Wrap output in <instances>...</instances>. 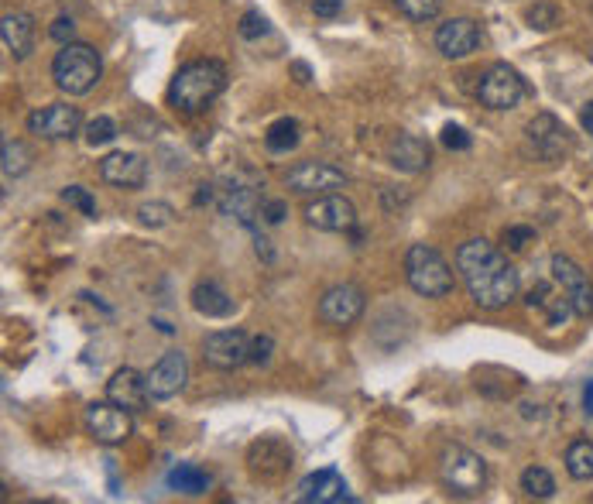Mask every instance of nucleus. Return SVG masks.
I'll use <instances>...</instances> for the list:
<instances>
[{"label":"nucleus","mask_w":593,"mask_h":504,"mask_svg":"<svg viewBox=\"0 0 593 504\" xmlns=\"http://www.w3.org/2000/svg\"><path fill=\"white\" fill-rule=\"evenodd\" d=\"M525 21L532 24V28H539V31H549V28H556V24H559V7L556 4H535V7H528V11H525Z\"/></svg>","instance_id":"obj_34"},{"label":"nucleus","mask_w":593,"mask_h":504,"mask_svg":"<svg viewBox=\"0 0 593 504\" xmlns=\"http://www.w3.org/2000/svg\"><path fill=\"white\" fill-rule=\"evenodd\" d=\"M103 76V59L93 45L86 42H69L55 52L52 59V79L62 93L69 96H86L100 83Z\"/></svg>","instance_id":"obj_3"},{"label":"nucleus","mask_w":593,"mask_h":504,"mask_svg":"<svg viewBox=\"0 0 593 504\" xmlns=\"http://www.w3.org/2000/svg\"><path fill=\"white\" fill-rule=\"evenodd\" d=\"M343 11V0H312V14L316 18H336Z\"/></svg>","instance_id":"obj_41"},{"label":"nucleus","mask_w":593,"mask_h":504,"mask_svg":"<svg viewBox=\"0 0 593 504\" xmlns=\"http://www.w3.org/2000/svg\"><path fill=\"white\" fill-rule=\"evenodd\" d=\"M532 240H535L532 227H508L504 230V244H508V251H525Z\"/></svg>","instance_id":"obj_37"},{"label":"nucleus","mask_w":593,"mask_h":504,"mask_svg":"<svg viewBox=\"0 0 593 504\" xmlns=\"http://www.w3.org/2000/svg\"><path fill=\"white\" fill-rule=\"evenodd\" d=\"M213 477L206 474L203 467H196V463H175L172 470H168V487L179 494H203L210 491Z\"/></svg>","instance_id":"obj_25"},{"label":"nucleus","mask_w":593,"mask_h":504,"mask_svg":"<svg viewBox=\"0 0 593 504\" xmlns=\"http://www.w3.org/2000/svg\"><path fill=\"white\" fill-rule=\"evenodd\" d=\"M405 278L412 292L426 295V299H443L453 292L456 278L453 268L432 244H412L405 254Z\"/></svg>","instance_id":"obj_4"},{"label":"nucleus","mask_w":593,"mask_h":504,"mask_svg":"<svg viewBox=\"0 0 593 504\" xmlns=\"http://www.w3.org/2000/svg\"><path fill=\"white\" fill-rule=\"evenodd\" d=\"M292 467H295V456L282 439H261V443H254L251 453H247V470H251V477L261 480V484H278V480L288 477Z\"/></svg>","instance_id":"obj_12"},{"label":"nucleus","mask_w":593,"mask_h":504,"mask_svg":"<svg viewBox=\"0 0 593 504\" xmlns=\"http://www.w3.org/2000/svg\"><path fill=\"white\" fill-rule=\"evenodd\" d=\"M549 271H552V278L563 285V292L570 295L576 316L587 319L593 312V282H590L587 271H583L573 258H566V254H552Z\"/></svg>","instance_id":"obj_15"},{"label":"nucleus","mask_w":593,"mask_h":504,"mask_svg":"<svg viewBox=\"0 0 593 504\" xmlns=\"http://www.w3.org/2000/svg\"><path fill=\"white\" fill-rule=\"evenodd\" d=\"M192 309H196L199 316H206V319H227L230 312L237 309V302L230 299L227 292H223L220 282L206 278V282H196V288H192Z\"/></svg>","instance_id":"obj_24"},{"label":"nucleus","mask_w":593,"mask_h":504,"mask_svg":"<svg viewBox=\"0 0 593 504\" xmlns=\"http://www.w3.org/2000/svg\"><path fill=\"white\" fill-rule=\"evenodd\" d=\"M288 69H292V76H295V83H302V86H306V83H309V79H312V69L306 66V62H292V66H288Z\"/></svg>","instance_id":"obj_42"},{"label":"nucleus","mask_w":593,"mask_h":504,"mask_svg":"<svg viewBox=\"0 0 593 504\" xmlns=\"http://www.w3.org/2000/svg\"><path fill=\"white\" fill-rule=\"evenodd\" d=\"M443 144H446L450 151H467L470 144H474V138H470V134L463 131V127L446 124V127H443Z\"/></svg>","instance_id":"obj_36"},{"label":"nucleus","mask_w":593,"mask_h":504,"mask_svg":"<svg viewBox=\"0 0 593 504\" xmlns=\"http://www.w3.org/2000/svg\"><path fill=\"white\" fill-rule=\"evenodd\" d=\"M388 165L398 168L405 175H419L432 165V148L429 141H422L419 134H398L388 144Z\"/></svg>","instance_id":"obj_21"},{"label":"nucleus","mask_w":593,"mask_h":504,"mask_svg":"<svg viewBox=\"0 0 593 504\" xmlns=\"http://www.w3.org/2000/svg\"><path fill=\"white\" fill-rule=\"evenodd\" d=\"M439 477H443L446 491L456 498H477L487 487V460L467 446L450 443L439 453Z\"/></svg>","instance_id":"obj_5"},{"label":"nucleus","mask_w":593,"mask_h":504,"mask_svg":"<svg viewBox=\"0 0 593 504\" xmlns=\"http://www.w3.org/2000/svg\"><path fill=\"white\" fill-rule=\"evenodd\" d=\"M395 7L405 14L408 21H432L443 11V0H395Z\"/></svg>","instance_id":"obj_30"},{"label":"nucleus","mask_w":593,"mask_h":504,"mask_svg":"<svg viewBox=\"0 0 593 504\" xmlns=\"http://www.w3.org/2000/svg\"><path fill=\"white\" fill-rule=\"evenodd\" d=\"M203 360L216 371H237L251 360V336L244 330H213L203 336Z\"/></svg>","instance_id":"obj_11"},{"label":"nucleus","mask_w":593,"mask_h":504,"mask_svg":"<svg viewBox=\"0 0 593 504\" xmlns=\"http://www.w3.org/2000/svg\"><path fill=\"white\" fill-rule=\"evenodd\" d=\"M295 501L302 504H340L350 501L347 494V480L336 470H316V474L302 477L299 491H295Z\"/></svg>","instance_id":"obj_20"},{"label":"nucleus","mask_w":593,"mask_h":504,"mask_svg":"<svg viewBox=\"0 0 593 504\" xmlns=\"http://www.w3.org/2000/svg\"><path fill=\"white\" fill-rule=\"evenodd\" d=\"M271 350H275V340H271L268 333L254 336V340H251V364L264 367V364H268V360H271Z\"/></svg>","instance_id":"obj_38"},{"label":"nucleus","mask_w":593,"mask_h":504,"mask_svg":"<svg viewBox=\"0 0 593 504\" xmlns=\"http://www.w3.org/2000/svg\"><path fill=\"white\" fill-rule=\"evenodd\" d=\"M302 216H306L309 227L323 230V234H350L357 227V206L343 192H326V196L309 199Z\"/></svg>","instance_id":"obj_8"},{"label":"nucleus","mask_w":593,"mask_h":504,"mask_svg":"<svg viewBox=\"0 0 593 504\" xmlns=\"http://www.w3.org/2000/svg\"><path fill=\"white\" fill-rule=\"evenodd\" d=\"M35 18L28 11H7L4 21H0V38H4V48L14 55V59H28L35 52Z\"/></svg>","instance_id":"obj_23"},{"label":"nucleus","mask_w":593,"mask_h":504,"mask_svg":"<svg viewBox=\"0 0 593 504\" xmlns=\"http://www.w3.org/2000/svg\"><path fill=\"white\" fill-rule=\"evenodd\" d=\"M285 182L288 189L302 192V196H326V192L347 186V175H343V168L330 162H299L295 168H288Z\"/></svg>","instance_id":"obj_14"},{"label":"nucleus","mask_w":593,"mask_h":504,"mask_svg":"<svg viewBox=\"0 0 593 504\" xmlns=\"http://www.w3.org/2000/svg\"><path fill=\"white\" fill-rule=\"evenodd\" d=\"M261 216H264V223H282L285 216H288V206H285V199H264V206H261Z\"/></svg>","instance_id":"obj_40"},{"label":"nucleus","mask_w":593,"mask_h":504,"mask_svg":"<svg viewBox=\"0 0 593 504\" xmlns=\"http://www.w3.org/2000/svg\"><path fill=\"white\" fill-rule=\"evenodd\" d=\"M48 35H52L59 45L76 42V21H72V18H55V21H52V28H48Z\"/></svg>","instance_id":"obj_39"},{"label":"nucleus","mask_w":593,"mask_h":504,"mask_svg":"<svg viewBox=\"0 0 593 504\" xmlns=\"http://www.w3.org/2000/svg\"><path fill=\"white\" fill-rule=\"evenodd\" d=\"M172 216H175V210L168 203H144L141 210H138V220L144 223V227H168L172 223Z\"/></svg>","instance_id":"obj_32"},{"label":"nucleus","mask_w":593,"mask_h":504,"mask_svg":"<svg viewBox=\"0 0 593 504\" xmlns=\"http://www.w3.org/2000/svg\"><path fill=\"white\" fill-rule=\"evenodd\" d=\"M583 412H587L590 419H593V378L583 384Z\"/></svg>","instance_id":"obj_43"},{"label":"nucleus","mask_w":593,"mask_h":504,"mask_svg":"<svg viewBox=\"0 0 593 504\" xmlns=\"http://www.w3.org/2000/svg\"><path fill=\"white\" fill-rule=\"evenodd\" d=\"M117 138V124L110 117H93L90 124H86V141H90V148H103V144H110Z\"/></svg>","instance_id":"obj_31"},{"label":"nucleus","mask_w":593,"mask_h":504,"mask_svg":"<svg viewBox=\"0 0 593 504\" xmlns=\"http://www.w3.org/2000/svg\"><path fill=\"white\" fill-rule=\"evenodd\" d=\"M62 203H69V206H76L79 213L83 216H96V199L90 196V192H86L83 186H69V189H62Z\"/></svg>","instance_id":"obj_35"},{"label":"nucleus","mask_w":593,"mask_h":504,"mask_svg":"<svg viewBox=\"0 0 593 504\" xmlns=\"http://www.w3.org/2000/svg\"><path fill=\"white\" fill-rule=\"evenodd\" d=\"M86 429H90V436L96 443L103 446H120L127 443V439L134 436V419L127 408H120L117 402H93L86 405V415H83Z\"/></svg>","instance_id":"obj_10"},{"label":"nucleus","mask_w":593,"mask_h":504,"mask_svg":"<svg viewBox=\"0 0 593 504\" xmlns=\"http://www.w3.org/2000/svg\"><path fill=\"white\" fill-rule=\"evenodd\" d=\"M525 138H528V148L535 151V158H542V162H549V165L563 162L573 151L570 127L556 114H535L525 127Z\"/></svg>","instance_id":"obj_7"},{"label":"nucleus","mask_w":593,"mask_h":504,"mask_svg":"<svg viewBox=\"0 0 593 504\" xmlns=\"http://www.w3.org/2000/svg\"><path fill=\"white\" fill-rule=\"evenodd\" d=\"M522 491L528 494V498L546 501V498L556 494V480H552V474L546 467H528L522 474Z\"/></svg>","instance_id":"obj_28"},{"label":"nucleus","mask_w":593,"mask_h":504,"mask_svg":"<svg viewBox=\"0 0 593 504\" xmlns=\"http://www.w3.org/2000/svg\"><path fill=\"white\" fill-rule=\"evenodd\" d=\"M364 309H367V295H364V288H357L354 282L330 285L323 292V299H319V319H323L326 326H333V330L354 326L357 319L364 316Z\"/></svg>","instance_id":"obj_9"},{"label":"nucleus","mask_w":593,"mask_h":504,"mask_svg":"<svg viewBox=\"0 0 593 504\" xmlns=\"http://www.w3.org/2000/svg\"><path fill=\"white\" fill-rule=\"evenodd\" d=\"M566 474L573 480H593V443L590 439H576L566 450Z\"/></svg>","instance_id":"obj_27"},{"label":"nucleus","mask_w":593,"mask_h":504,"mask_svg":"<svg viewBox=\"0 0 593 504\" xmlns=\"http://www.w3.org/2000/svg\"><path fill=\"white\" fill-rule=\"evenodd\" d=\"M456 271L480 309H504L518 295V271L501 247L474 237L456 247Z\"/></svg>","instance_id":"obj_1"},{"label":"nucleus","mask_w":593,"mask_h":504,"mask_svg":"<svg viewBox=\"0 0 593 504\" xmlns=\"http://www.w3.org/2000/svg\"><path fill=\"white\" fill-rule=\"evenodd\" d=\"M264 144H268V151H275V155L292 151L295 144H299V120H295V117H278L275 124L268 127V134H264Z\"/></svg>","instance_id":"obj_26"},{"label":"nucleus","mask_w":593,"mask_h":504,"mask_svg":"<svg viewBox=\"0 0 593 504\" xmlns=\"http://www.w3.org/2000/svg\"><path fill=\"white\" fill-rule=\"evenodd\" d=\"M31 168V151H28V144L24 141H11L7 138L4 141V175H24Z\"/></svg>","instance_id":"obj_29"},{"label":"nucleus","mask_w":593,"mask_h":504,"mask_svg":"<svg viewBox=\"0 0 593 504\" xmlns=\"http://www.w3.org/2000/svg\"><path fill=\"white\" fill-rule=\"evenodd\" d=\"M528 306L539 309L549 326H566V319L576 316L570 295L563 292V285H559L556 278H552V282H535V288L528 292Z\"/></svg>","instance_id":"obj_22"},{"label":"nucleus","mask_w":593,"mask_h":504,"mask_svg":"<svg viewBox=\"0 0 593 504\" xmlns=\"http://www.w3.org/2000/svg\"><path fill=\"white\" fill-rule=\"evenodd\" d=\"M79 127H83V114H79V107H72V103H48V107L35 110V114L28 117V131L45 141L76 138Z\"/></svg>","instance_id":"obj_13"},{"label":"nucleus","mask_w":593,"mask_h":504,"mask_svg":"<svg viewBox=\"0 0 593 504\" xmlns=\"http://www.w3.org/2000/svg\"><path fill=\"white\" fill-rule=\"evenodd\" d=\"M484 35H480V24L474 18H450L436 28V48L446 59H467L474 55Z\"/></svg>","instance_id":"obj_17"},{"label":"nucleus","mask_w":593,"mask_h":504,"mask_svg":"<svg viewBox=\"0 0 593 504\" xmlns=\"http://www.w3.org/2000/svg\"><path fill=\"white\" fill-rule=\"evenodd\" d=\"M186 381H189V360L182 350H168V354H162V360L148 371V391L155 402L175 398L186 388Z\"/></svg>","instance_id":"obj_16"},{"label":"nucleus","mask_w":593,"mask_h":504,"mask_svg":"<svg viewBox=\"0 0 593 504\" xmlns=\"http://www.w3.org/2000/svg\"><path fill=\"white\" fill-rule=\"evenodd\" d=\"M227 90V69L216 59H196L186 62L179 72L172 76L168 86V103L182 114H203L216 103V96Z\"/></svg>","instance_id":"obj_2"},{"label":"nucleus","mask_w":593,"mask_h":504,"mask_svg":"<svg viewBox=\"0 0 593 504\" xmlns=\"http://www.w3.org/2000/svg\"><path fill=\"white\" fill-rule=\"evenodd\" d=\"M107 398L110 402H117L120 408H127L131 415L144 412L151 402L148 374L134 371V367H120V371H114V378L107 381Z\"/></svg>","instance_id":"obj_18"},{"label":"nucleus","mask_w":593,"mask_h":504,"mask_svg":"<svg viewBox=\"0 0 593 504\" xmlns=\"http://www.w3.org/2000/svg\"><path fill=\"white\" fill-rule=\"evenodd\" d=\"M580 120H583V127H587V131L593 134V100L587 103V107H583V114H580Z\"/></svg>","instance_id":"obj_44"},{"label":"nucleus","mask_w":593,"mask_h":504,"mask_svg":"<svg viewBox=\"0 0 593 504\" xmlns=\"http://www.w3.org/2000/svg\"><path fill=\"white\" fill-rule=\"evenodd\" d=\"M237 31H240V38H244V42H258V38L268 35V18H264L261 11H247L244 18H240Z\"/></svg>","instance_id":"obj_33"},{"label":"nucleus","mask_w":593,"mask_h":504,"mask_svg":"<svg viewBox=\"0 0 593 504\" xmlns=\"http://www.w3.org/2000/svg\"><path fill=\"white\" fill-rule=\"evenodd\" d=\"M525 96H528V86H525L522 72L511 69L508 62H494V66L480 76L477 100L484 103L487 110H515Z\"/></svg>","instance_id":"obj_6"},{"label":"nucleus","mask_w":593,"mask_h":504,"mask_svg":"<svg viewBox=\"0 0 593 504\" xmlns=\"http://www.w3.org/2000/svg\"><path fill=\"white\" fill-rule=\"evenodd\" d=\"M100 179L114 189H141L148 179V162L134 151H110L100 162Z\"/></svg>","instance_id":"obj_19"}]
</instances>
